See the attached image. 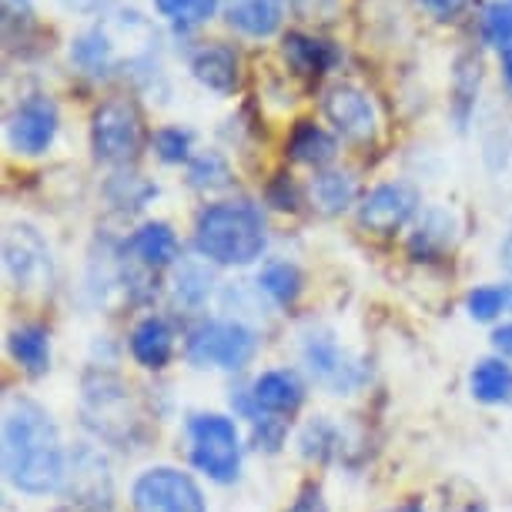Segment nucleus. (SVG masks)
I'll return each mask as SVG.
<instances>
[{"instance_id":"nucleus-1","label":"nucleus","mask_w":512,"mask_h":512,"mask_svg":"<svg viewBox=\"0 0 512 512\" xmlns=\"http://www.w3.org/2000/svg\"><path fill=\"white\" fill-rule=\"evenodd\" d=\"M4 472L27 496L61 489L67 476V452L57 425L44 405L11 399L4 412Z\"/></svg>"},{"instance_id":"nucleus-2","label":"nucleus","mask_w":512,"mask_h":512,"mask_svg":"<svg viewBox=\"0 0 512 512\" xmlns=\"http://www.w3.org/2000/svg\"><path fill=\"white\" fill-rule=\"evenodd\" d=\"M265 218L248 201H221L201 211L195 248L215 265H251L265 251Z\"/></svg>"},{"instance_id":"nucleus-3","label":"nucleus","mask_w":512,"mask_h":512,"mask_svg":"<svg viewBox=\"0 0 512 512\" xmlns=\"http://www.w3.org/2000/svg\"><path fill=\"white\" fill-rule=\"evenodd\" d=\"M81 415L94 436L114 446H131L141 436V412L131 399V389L118 375L101 372L84 382Z\"/></svg>"},{"instance_id":"nucleus-4","label":"nucleus","mask_w":512,"mask_h":512,"mask_svg":"<svg viewBox=\"0 0 512 512\" xmlns=\"http://www.w3.org/2000/svg\"><path fill=\"white\" fill-rule=\"evenodd\" d=\"M258 338L248 325L241 322H225V318H211V322H201L198 328H191L188 335V362L198 365V369H225V372H238L255 359Z\"/></svg>"},{"instance_id":"nucleus-5","label":"nucleus","mask_w":512,"mask_h":512,"mask_svg":"<svg viewBox=\"0 0 512 512\" xmlns=\"http://www.w3.org/2000/svg\"><path fill=\"white\" fill-rule=\"evenodd\" d=\"M191 462L215 482H235L241 469V442L238 429L228 415L201 412L188 422Z\"/></svg>"},{"instance_id":"nucleus-6","label":"nucleus","mask_w":512,"mask_h":512,"mask_svg":"<svg viewBox=\"0 0 512 512\" xmlns=\"http://www.w3.org/2000/svg\"><path fill=\"white\" fill-rule=\"evenodd\" d=\"M144 144L141 114L128 98H108L91 118V148L104 164H131Z\"/></svg>"},{"instance_id":"nucleus-7","label":"nucleus","mask_w":512,"mask_h":512,"mask_svg":"<svg viewBox=\"0 0 512 512\" xmlns=\"http://www.w3.org/2000/svg\"><path fill=\"white\" fill-rule=\"evenodd\" d=\"M134 512H208L205 492L181 469L158 466L138 476L131 489Z\"/></svg>"},{"instance_id":"nucleus-8","label":"nucleus","mask_w":512,"mask_h":512,"mask_svg":"<svg viewBox=\"0 0 512 512\" xmlns=\"http://www.w3.org/2000/svg\"><path fill=\"white\" fill-rule=\"evenodd\" d=\"M305 362L308 372L315 375L318 385L332 389L335 395H349L365 382V369L359 359H352L349 352L338 345V338L325 328L305 335Z\"/></svg>"},{"instance_id":"nucleus-9","label":"nucleus","mask_w":512,"mask_h":512,"mask_svg":"<svg viewBox=\"0 0 512 512\" xmlns=\"http://www.w3.org/2000/svg\"><path fill=\"white\" fill-rule=\"evenodd\" d=\"M61 489L67 492V499H71L77 509L111 512L114 482H111L108 462H104L98 449L77 446L71 456H67V476Z\"/></svg>"},{"instance_id":"nucleus-10","label":"nucleus","mask_w":512,"mask_h":512,"mask_svg":"<svg viewBox=\"0 0 512 512\" xmlns=\"http://www.w3.org/2000/svg\"><path fill=\"white\" fill-rule=\"evenodd\" d=\"M4 265L17 288H44L51 282V248L31 225H7Z\"/></svg>"},{"instance_id":"nucleus-11","label":"nucleus","mask_w":512,"mask_h":512,"mask_svg":"<svg viewBox=\"0 0 512 512\" xmlns=\"http://www.w3.org/2000/svg\"><path fill=\"white\" fill-rule=\"evenodd\" d=\"M57 128H61V114H57V104L47 98V94H31L14 108L11 121H7V138H11L14 151L27 154H44L57 138Z\"/></svg>"},{"instance_id":"nucleus-12","label":"nucleus","mask_w":512,"mask_h":512,"mask_svg":"<svg viewBox=\"0 0 512 512\" xmlns=\"http://www.w3.org/2000/svg\"><path fill=\"white\" fill-rule=\"evenodd\" d=\"M419 208V191L409 185H379L359 205V225L372 235H395Z\"/></svg>"},{"instance_id":"nucleus-13","label":"nucleus","mask_w":512,"mask_h":512,"mask_svg":"<svg viewBox=\"0 0 512 512\" xmlns=\"http://www.w3.org/2000/svg\"><path fill=\"white\" fill-rule=\"evenodd\" d=\"M322 111L342 138L359 141V144L375 138V108L359 88H352V84H332L322 98Z\"/></svg>"},{"instance_id":"nucleus-14","label":"nucleus","mask_w":512,"mask_h":512,"mask_svg":"<svg viewBox=\"0 0 512 512\" xmlns=\"http://www.w3.org/2000/svg\"><path fill=\"white\" fill-rule=\"evenodd\" d=\"M305 402V385L295 372L275 369L258 375L251 385L248 399H238V409L251 415V422H258L262 415H288Z\"/></svg>"},{"instance_id":"nucleus-15","label":"nucleus","mask_w":512,"mask_h":512,"mask_svg":"<svg viewBox=\"0 0 512 512\" xmlns=\"http://www.w3.org/2000/svg\"><path fill=\"white\" fill-rule=\"evenodd\" d=\"M131 355L144 369L161 372L171 362V355H175V332H171V325L158 315H148L144 322H138L131 332Z\"/></svg>"},{"instance_id":"nucleus-16","label":"nucleus","mask_w":512,"mask_h":512,"mask_svg":"<svg viewBox=\"0 0 512 512\" xmlns=\"http://www.w3.org/2000/svg\"><path fill=\"white\" fill-rule=\"evenodd\" d=\"M282 54L298 74H308V77L328 74L338 61H342V51H338L332 41H325V37H308L298 31L285 34Z\"/></svg>"},{"instance_id":"nucleus-17","label":"nucleus","mask_w":512,"mask_h":512,"mask_svg":"<svg viewBox=\"0 0 512 512\" xmlns=\"http://www.w3.org/2000/svg\"><path fill=\"white\" fill-rule=\"evenodd\" d=\"M225 17L248 37H268L282 27L285 0H225Z\"/></svg>"},{"instance_id":"nucleus-18","label":"nucleus","mask_w":512,"mask_h":512,"mask_svg":"<svg viewBox=\"0 0 512 512\" xmlns=\"http://www.w3.org/2000/svg\"><path fill=\"white\" fill-rule=\"evenodd\" d=\"M128 251L134 262H141L144 268H168L178 258V235L171 231V225L164 221H148L134 231V238L128 241Z\"/></svg>"},{"instance_id":"nucleus-19","label":"nucleus","mask_w":512,"mask_h":512,"mask_svg":"<svg viewBox=\"0 0 512 512\" xmlns=\"http://www.w3.org/2000/svg\"><path fill=\"white\" fill-rule=\"evenodd\" d=\"M191 74H195L198 84H205L208 91H218V94H235L238 88V54L231 47H221V44H211V47H201L191 61Z\"/></svg>"},{"instance_id":"nucleus-20","label":"nucleus","mask_w":512,"mask_h":512,"mask_svg":"<svg viewBox=\"0 0 512 512\" xmlns=\"http://www.w3.org/2000/svg\"><path fill=\"white\" fill-rule=\"evenodd\" d=\"M7 345H11V355L24 372L44 375L47 369H51V338H47V332L41 325L14 328L11 338H7Z\"/></svg>"},{"instance_id":"nucleus-21","label":"nucleus","mask_w":512,"mask_h":512,"mask_svg":"<svg viewBox=\"0 0 512 512\" xmlns=\"http://www.w3.org/2000/svg\"><path fill=\"white\" fill-rule=\"evenodd\" d=\"M335 138L325 128H318L312 121H298L292 138H288V154L298 164H312V168H322L335 158Z\"/></svg>"},{"instance_id":"nucleus-22","label":"nucleus","mask_w":512,"mask_h":512,"mask_svg":"<svg viewBox=\"0 0 512 512\" xmlns=\"http://www.w3.org/2000/svg\"><path fill=\"white\" fill-rule=\"evenodd\" d=\"M71 61L81 67L84 74H108L114 64V44L104 27H91L71 44Z\"/></svg>"},{"instance_id":"nucleus-23","label":"nucleus","mask_w":512,"mask_h":512,"mask_svg":"<svg viewBox=\"0 0 512 512\" xmlns=\"http://www.w3.org/2000/svg\"><path fill=\"white\" fill-rule=\"evenodd\" d=\"M472 395L479 402H506L512 395V369L502 359H482L476 369H472Z\"/></svg>"},{"instance_id":"nucleus-24","label":"nucleus","mask_w":512,"mask_h":512,"mask_svg":"<svg viewBox=\"0 0 512 512\" xmlns=\"http://www.w3.org/2000/svg\"><path fill=\"white\" fill-rule=\"evenodd\" d=\"M312 198L328 215H338L355 201V178L345 175V171H322L312 181Z\"/></svg>"},{"instance_id":"nucleus-25","label":"nucleus","mask_w":512,"mask_h":512,"mask_svg":"<svg viewBox=\"0 0 512 512\" xmlns=\"http://www.w3.org/2000/svg\"><path fill=\"white\" fill-rule=\"evenodd\" d=\"M449 245H452V218L446 211H429V215L419 221V228H415V235L409 241V248L419 258L436 255V251L449 248Z\"/></svg>"},{"instance_id":"nucleus-26","label":"nucleus","mask_w":512,"mask_h":512,"mask_svg":"<svg viewBox=\"0 0 512 512\" xmlns=\"http://www.w3.org/2000/svg\"><path fill=\"white\" fill-rule=\"evenodd\" d=\"M258 288H262L265 295H272L278 305H292L298 292H302V272L288 262H272L258 275Z\"/></svg>"},{"instance_id":"nucleus-27","label":"nucleus","mask_w":512,"mask_h":512,"mask_svg":"<svg viewBox=\"0 0 512 512\" xmlns=\"http://www.w3.org/2000/svg\"><path fill=\"white\" fill-rule=\"evenodd\" d=\"M482 71V64H479V57H472V54H462L459 57V64H456V91H452V98H456V121H459V128H466V121H469V111H472V104H476V94H479V74Z\"/></svg>"},{"instance_id":"nucleus-28","label":"nucleus","mask_w":512,"mask_h":512,"mask_svg":"<svg viewBox=\"0 0 512 512\" xmlns=\"http://www.w3.org/2000/svg\"><path fill=\"white\" fill-rule=\"evenodd\" d=\"M466 308L476 322H492L499 315L512 312V285H482L476 292H469Z\"/></svg>"},{"instance_id":"nucleus-29","label":"nucleus","mask_w":512,"mask_h":512,"mask_svg":"<svg viewBox=\"0 0 512 512\" xmlns=\"http://www.w3.org/2000/svg\"><path fill=\"white\" fill-rule=\"evenodd\" d=\"M37 31V14L31 0H4V41L7 47L27 44L31 34Z\"/></svg>"},{"instance_id":"nucleus-30","label":"nucleus","mask_w":512,"mask_h":512,"mask_svg":"<svg viewBox=\"0 0 512 512\" xmlns=\"http://www.w3.org/2000/svg\"><path fill=\"white\" fill-rule=\"evenodd\" d=\"M218 4L221 0H154L158 14L181 27H198V24L211 21L218 11Z\"/></svg>"},{"instance_id":"nucleus-31","label":"nucleus","mask_w":512,"mask_h":512,"mask_svg":"<svg viewBox=\"0 0 512 512\" xmlns=\"http://www.w3.org/2000/svg\"><path fill=\"white\" fill-rule=\"evenodd\" d=\"M188 181L195 188H225L228 181H231V168H228V161L221 158L218 151H208V154H198L195 161H191V168H188Z\"/></svg>"},{"instance_id":"nucleus-32","label":"nucleus","mask_w":512,"mask_h":512,"mask_svg":"<svg viewBox=\"0 0 512 512\" xmlns=\"http://www.w3.org/2000/svg\"><path fill=\"white\" fill-rule=\"evenodd\" d=\"M482 34L492 47H499L502 54L512 51V7L509 4H489L482 14Z\"/></svg>"},{"instance_id":"nucleus-33","label":"nucleus","mask_w":512,"mask_h":512,"mask_svg":"<svg viewBox=\"0 0 512 512\" xmlns=\"http://www.w3.org/2000/svg\"><path fill=\"white\" fill-rule=\"evenodd\" d=\"M154 151L164 164H181L191 154V131L185 128H161L154 134Z\"/></svg>"},{"instance_id":"nucleus-34","label":"nucleus","mask_w":512,"mask_h":512,"mask_svg":"<svg viewBox=\"0 0 512 512\" xmlns=\"http://www.w3.org/2000/svg\"><path fill=\"white\" fill-rule=\"evenodd\" d=\"M208 288H211V278H208L205 268H201V265H181V272H178V278H175V295H178V302H188V305L205 302Z\"/></svg>"},{"instance_id":"nucleus-35","label":"nucleus","mask_w":512,"mask_h":512,"mask_svg":"<svg viewBox=\"0 0 512 512\" xmlns=\"http://www.w3.org/2000/svg\"><path fill=\"white\" fill-rule=\"evenodd\" d=\"M419 4H422L432 17H439V21H452V17H456V14L462 11V7L469 4V0H419Z\"/></svg>"},{"instance_id":"nucleus-36","label":"nucleus","mask_w":512,"mask_h":512,"mask_svg":"<svg viewBox=\"0 0 512 512\" xmlns=\"http://www.w3.org/2000/svg\"><path fill=\"white\" fill-rule=\"evenodd\" d=\"M285 512H328V506H325L322 492H318L315 486H308V489L302 492V496H298Z\"/></svg>"},{"instance_id":"nucleus-37","label":"nucleus","mask_w":512,"mask_h":512,"mask_svg":"<svg viewBox=\"0 0 512 512\" xmlns=\"http://www.w3.org/2000/svg\"><path fill=\"white\" fill-rule=\"evenodd\" d=\"M492 345L502 352V355H512V322L509 325H502L496 335H492Z\"/></svg>"},{"instance_id":"nucleus-38","label":"nucleus","mask_w":512,"mask_h":512,"mask_svg":"<svg viewBox=\"0 0 512 512\" xmlns=\"http://www.w3.org/2000/svg\"><path fill=\"white\" fill-rule=\"evenodd\" d=\"M499 255H502V265H506V268H509V275H512V228H509V235H506V241H502Z\"/></svg>"},{"instance_id":"nucleus-39","label":"nucleus","mask_w":512,"mask_h":512,"mask_svg":"<svg viewBox=\"0 0 512 512\" xmlns=\"http://www.w3.org/2000/svg\"><path fill=\"white\" fill-rule=\"evenodd\" d=\"M502 74H506V81H509V88H512V51L502 54Z\"/></svg>"},{"instance_id":"nucleus-40","label":"nucleus","mask_w":512,"mask_h":512,"mask_svg":"<svg viewBox=\"0 0 512 512\" xmlns=\"http://www.w3.org/2000/svg\"><path fill=\"white\" fill-rule=\"evenodd\" d=\"M392 512H425V509H422V502L409 499V502H402V506H395Z\"/></svg>"},{"instance_id":"nucleus-41","label":"nucleus","mask_w":512,"mask_h":512,"mask_svg":"<svg viewBox=\"0 0 512 512\" xmlns=\"http://www.w3.org/2000/svg\"><path fill=\"white\" fill-rule=\"evenodd\" d=\"M492 4H509L512 7V0H492Z\"/></svg>"}]
</instances>
